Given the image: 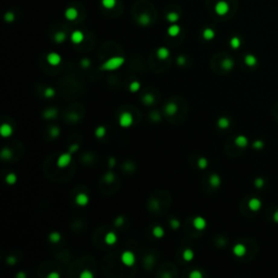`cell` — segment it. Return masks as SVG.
Returning <instances> with one entry per match:
<instances>
[{"label":"cell","instance_id":"49","mask_svg":"<svg viewBox=\"0 0 278 278\" xmlns=\"http://www.w3.org/2000/svg\"><path fill=\"white\" fill-rule=\"evenodd\" d=\"M79 146L76 143V145H72V146L69 148V152H71V153H73V152H76L77 150H78Z\"/></svg>","mask_w":278,"mask_h":278},{"label":"cell","instance_id":"57","mask_svg":"<svg viewBox=\"0 0 278 278\" xmlns=\"http://www.w3.org/2000/svg\"><path fill=\"white\" fill-rule=\"evenodd\" d=\"M16 277H26V275H25V274H22L21 273V274H18V275H16Z\"/></svg>","mask_w":278,"mask_h":278},{"label":"cell","instance_id":"12","mask_svg":"<svg viewBox=\"0 0 278 278\" xmlns=\"http://www.w3.org/2000/svg\"><path fill=\"white\" fill-rule=\"evenodd\" d=\"M232 252H234V254L235 255H237V257H243L244 254H246L247 252V249L246 247L243 246V244H241V243H237L235 247H234V249H232Z\"/></svg>","mask_w":278,"mask_h":278},{"label":"cell","instance_id":"46","mask_svg":"<svg viewBox=\"0 0 278 278\" xmlns=\"http://www.w3.org/2000/svg\"><path fill=\"white\" fill-rule=\"evenodd\" d=\"M177 64L178 65H185L186 64V58L184 56H179L177 58Z\"/></svg>","mask_w":278,"mask_h":278},{"label":"cell","instance_id":"11","mask_svg":"<svg viewBox=\"0 0 278 278\" xmlns=\"http://www.w3.org/2000/svg\"><path fill=\"white\" fill-rule=\"evenodd\" d=\"M12 133H13V128H12L11 125L3 124L0 127V134H1L2 137H10L12 135Z\"/></svg>","mask_w":278,"mask_h":278},{"label":"cell","instance_id":"2","mask_svg":"<svg viewBox=\"0 0 278 278\" xmlns=\"http://www.w3.org/2000/svg\"><path fill=\"white\" fill-rule=\"evenodd\" d=\"M121 261H122V263L124 265H126V266H133L136 262V257L133 251L126 250V251H124L122 253Z\"/></svg>","mask_w":278,"mask_h":278},{"label":"cell","instance_id":"15","mask_svg":"<svg viewBox=\"0 0 278 278\" xmlns=\"http://www.w3.org/2000/svg\"><path fill=\"white\" fill-rule=\"evenodd\" d=\"M157 56H158V58L161 60L168 59V58L170 57V50H168V48H165V47H160L157 51Z\"/></svg>","mask_w":278,"mask_h":278},{"label":"cell","instance_id":"16","mask_svg":"<svg viewBox=\"0 0 278 278\" xmlns=\"http://www.w3.org/2000/svg\"><path fill=\"white\" fill-rule=\"evenodd\" d=\"M57 115H58V110L54 108L47 109L46 111H43V116L45 119H54Z\"/></svg>","mask_w":278,"mask_h":278},{"label":"cell","instance_id":"55","mask_svg":"<svg viewBox=\"0 0 278 278\" xmlns=\"http://www.w3.org/2000/svg\"><path fill=\"white\" fill-rule=\"evenodd\" d=\"M152 119L157 120V121H160V120H161V117H160V115L157 113V115H155V114H153V115H152Z\"/></svg>","mask_w":278,"mask_h":278},{"label":"cell","instance_id":"50","mask_svg":"<svg viewBox=\"0 0 278 278\" xmlns=\"http://www.w3.org/2000/svg\"><path fill=\"white\" fill-rule=\"evenodd\" d=\"M253 147H254L255 149H261V148H263V142H262V141H260V140L255 141V142L253 143Z\"/></svg>","mask_w":278,"mask_h":278},{"label":"cell","instance_id":"8","mask_svg":"<svg viewBox=\"0 0 278 278\" xmlns=\"http://www.w3.org/2000/svg\"><path fill=\"white\" fill-rule=\"evenodd\" d=\"M116 241H117V236H116L115 232H109L104 237V242L108 244V246H113L115 244Z\"/></svg>","mask_w":278,"mask_h":278},{"label":"cell","instance_id":"3","mask_svg":"<svg viewBox=\"0 0 278 278\" xmlns=\"http://www.w3.org/2000/svg\"><path fill=\"white\" fill-rule=\"evenodd\" d=\"M71 161H72V155H71V152H65V153L61 154V155L58 158L57 166L59 168H68L69 165H70Z\"/></svg>","mask_w":278,"mask_h":278},{"label":"cell","instance_id":"40","mask_svg":"<svg viewBox=\"0 0 278 278\" xmlns=\"http://www.w3.org/2000/svg\"><path fill=\"white\" fill-rule=\"evenodd\" d=\"M230 46L234 49L239 48V46H240V39L238 37H232V39H230Z\"/></svg>","mask_w":278,"mask_h":278},{"label":"cell","instance_id":"14","mask_svg":"<svg viewBox=\"0 0 278 278\" xmlns=\"http://www.w3.org/2000/svg\"><path fill=\"white\" fill-rule=\"evenodd\" d=\"M65 18L68 20H70V21H73V20H75L76 18H77V15H78V12H77V10H76L75 8H68L66 10H65Z\"/></svg>","mask_w":278,"mask_h":278},{"label":"cell","instance_id":"17","mask_svg":"<svg viewBox=\"0 0 278 278\" xmlns=\"http://www.w3.org/2000/svg\"><path fill=\"white\" fill-rule=\"evenodd\" d=\"M209 183L213 188H216L221 185V177H219L217 174H212L210 176V179H209Z\"/></svg>","mask_w":278,"mask_h":278},{"label":"cell","instance_id":"28","mask_svg":"<svg viewBox=\"0 0 278 278\" xmlns=\"http://www.w3.org/2000/svg\"><path fill=\"white\" fill-rule=\"evenodd\" d=\"M16 179H18V177L14 173H9L5 176V183L8 185H14L16 183Z\"/></svg>","mask_w":278,"mask_h":278},{"label":"cell","instance_id":"25","mask_svg":"<svg viewBox=\"0 0 278 278\" xmlns=\"http://www.w3.org/2000/svg\"><path fill=\"white\" fill-rule=\"evenodd\" d=\"M232 66H234V62H232V59H225L223 60V62H222V68L224 69V70L226 71H229L232 69Z\"/></svg>","mask_w":278,"mask_h":278},{"label":"cell","instance_id":"41","mask_svg":"<svg viewBox=\"0 0 278 278\" xmlns=\"http://www.w3.org/2000/svg\"><path fill=\"white\" fill-rule=\"evenodd\" d=\"M170 225H171V227H172L173 229H177V228H179V226H181V223H179L178 219H172L170 221Z\"/></svg>","mask_w":278,"mask_h":278},{"label":"cell","instance_id":"23","mask_svg":"<svg viewBox=\"0 0 278 278\" xmlns=\"http://www.w3.org/2000/svg\"><path fill=\"white\" fill-rule=\"evenodd\" d=\"M202 36L204 39H206V40H211V39H213L214 38L215 33H214V30H212V28H205V30H203Z\"/></svg>","mask_w":278,"mask_h":278},{"label":"cell","instance_id":"36","mask_svg":"<svg viewBox=\"0 0 278 278\" xmlns=\"http://www.w3.org/2000/svg\"><path fill=\"white\" fill-rule=\"evenodd\" d=\"M11 157H12V151H11L10 149L5 148L1 151V158H2L3 160H9V159H11Z\"/></svg>","mask_w":278,"mask_h":278},{"label":"cell","instance_id":"56","mask_svg":"<svg viewBox=\"0 0 278 278\" xmlns=\"http://www.w3.org/2000/svg\"><path fill=\"white\" fill-rule=\"evenodd\" d=\"M274 221L277 222V223H278V211L276 212L275 214H274Z\"/></svg>","mask_w":278,"mask_h":278},{"label":"cell","instance_id":"10","mask_svg":"<svg viewBox=\"0 0 278 278\" xmlns=\"http://www.w3.org/2000/svg\"><path fill=\"white\" fill-rule=\"evenodd\" d=\"M71 40L73 41L74 43H81V41L84 40V34L81 30H74L71 35Z\"/></svg>","mask_w":278,"mask_h":278},{"label":"cell","instance_id":"9","mask_svg":"<svg viewBox=\"0 0 278 278\" xmlns=\"http://www.w3.org/2000/svg\"><path fill=\"white\" fill-rule=\"evenodd\" d=\"M75 202L77 205L84 206V205H86L87 203L89 202V198H88V196L85 193H78L75 197Z\"/></svg>","mask_w":278,"mask_h":278},{"label":"cell","instance_id":"29","mask_svg":"<svg viewBox=\"0 0 278 278\" xmlns=\"http://www.w3.org/2000/svg\"><path fill=\"white\" fill-rule=\"evenodd\" d=\"M65 39H66V34H65L64 32H58L57 34L54 35V40L58 43H63Z\"/></svg>","mask_w":278,"mask_h":278},{"label":"cell","instance_id":"5","mask_svg":"<svg viewBox=\"0 0 278 278\" xmlns=\"http://www.w3.org/2000/svg\"><path fill=\"white\" fill-rule=\"evenodd\" d=\"M229 10V5L226 1H219L215 5V12L219 15H225Z\"/></svg>","mask_w":278,"mask_h":278},{"label":"cell","instance_id":"51","mask_svg":"<svg viewBox=\"0 0 278 278\" xmlns=\"http://www.w3.org/2000/svg\"><path fill=\"white\" fill-rule=\"evenodd\" d=\"M15 262H16V260H15V257H9L8 259H7V263L10 265L15 264Z\"/></svg>","mask_w":278,"mask_h":278},{"label":"cell","instance_id":"48","mask_svg":"<svg viewBox=\"0 0 278 278\" xmlns=\"http://www.w3.org/2000/svg\"><path fill=\"white\" fill-rule=\"evenodd\" d=\"M81 64L83 68H88V66L90 65V61L88 59H83L81 61Z\"/></svg>","mask_w":278,"mask_h":278},{"label":"cell","instance_id":"19","mask_svg":"<svg viewBox=\"0 0 278 278\" xmlns=\"http://www.w3.org/2000/svg\"><path fill=\"white\" fill-rule=\"evenodd\" d=\"M179 33H181V27H179L178 25H176L175 23H174L173 25H171V26L168 27V34L170 36H172V37L177 36Z\"/></svg>","mask_w":278,"mask_h":278},{"label":"cell","instance_id":"30","mask_svg":"<svg viewBox=\"0 0 278 278\" xmlns=\"http://www.w3.org/2000/svg\"><path fill=\"white\" fill-rule=\"evenodd\" d=\"M244 62H246V64L249 65V66H253V65L257 64V59H255V57H253L252 54H248V56H246V58H244Z\"/></svg>","mask_w":278,"mask_h":278},{"label":"cell","instance_id":"6","mask_svg":"<svg viewBox=\"0 0 278 278\" xmlns=\"http://www.w3.org/2000/svg\"><path fill=\"white\" fill-rule=\"evenodd\" d=\"M47 62L50 65H52V66H57L61 63V57L57 52H50L47 56Z\"/></svg>","mask_w":278,"mask_h":278},{"label":"cell","instance_id":"21","mask_svg":"<svg viewBox=\"0 0 278 278\" xmlns=\"http://www.w3.org/2000/svg\"><path fill=\"white\" fill-rule=\"evenodd\" d=\"M138 22H139V24H140V25H142V26H146V25L150 24L151 19H150V16H149L148 14L142 13V14H140V16H139Z\"/></svg>","mask_w":278,"mask_h":278},{"label":"cell","instance_id":"4","mask_svg":"<svg viewBox=\"0 0 278 278\" xmlns=\"http://www.w3.org/2000/svg\"><path fill=\"white\" fill-rule=\"evenodd\" d=\"M134 122V117L129 112H123L119 117V123L122 127H129Z\"/></svg>","mask_w":278,"mask_h":278},{"label":"cell","instance_id":"20","mask_svg":"<svg viewBox=\"0 0 278 278\" xmlns=\"http://www.w3.org/2000/svg\"><path fill=\"white\" fill-rule=\"evenodd\" d=\"M235 142L238 147H240V148H244V147L248 145V139H247V137H244V136L240 135V136H238V137L235 139Z\"/></svg>","mask_w":278,"mask_h":278},{"label":"cell","instance_id":"22","mask_svg":"<svg viewBox=\"0 0 278 278\" xmlns=\"http://www.w3.org/2000/svg\"><path fill=\"white\" fill-rule=\"evenodd\" d=\"M152 235L154 236L155 238H162L163 236H164V229H163V227L161 226H155L152 229Z\"/></svg>","mask_w":278,"mask_h":278},{"label":"cell","instance_id":"31","mask_svg":"<svg viewBox=\"0 0 278 278\" xmlns=\"http://www.w3.org/2000/svg\"><path fill=\"white\" fill-rule=\"evenodd\" d=\"M142 101H143V103H145V104L151 105L152 103L154 102V96H153V94H145V96H143V98H142Z\"/></svg>","mask_w":278,"mask_h":278},{"label":"cell","instance_id":"1","mask_svg":"<svg viewBox=\"0 0 278 278\" xmlns=\"http://www.w3.org/2000/svg\"><path fill=\"white\" fill-rule=\"evenodd\" d=\"M125 59L122 57H113L110 58L105 61L104 63H102V65L100 66V70L101 71H115L119 68H121L122 65L124 64Z\"/></svg>","mask_w":278,"mask_h":278},{"label":"cell","instance_id":"26","mask_svg":"<svg viewBox=\"0 0 278 278\" xmlns=\"http://www.w3.org/2000/svg\"><path fill=\"white\" fill-rule=\"evenodd\" d=\"M105 134H107V129H105L104 126H98L97 128H96V130H94V135L98 138L104 137Z\"/></svg>","mask_w":278,"mask_h":278},{"label":"cell","instance_id":"33","mask_svg":"<svg viewBox=\"0 0 278 278\" xmlns=\"http://www.w3.org/2000/svg\"><path fill=\"white\" fill-rule=\"evenodd\" d=\"M229 120L227 119V117H221V119L217 121V125H219V127H221V128H227V127L229 126Z\"/></svg>","mask_w":278,"mask_h":278},{"label":"cell","instance_id":"34","mask_svg":"<svg viewBox=\"0 0 278 278\" xmlns=\"http://www.w3.org/2000/svg\"><path fill=\"white\" fill-rule=\"evenodd\" d=\"M60 239H61V235L57 232H51V234L49 235V240L51 241V242H59Z\"/></svg>","mask_w":278,"mask_h":278},{"label":"cell","instance_id":"45","mask_svg":"<svg viewBox=\"0 0 278 278\" xmlns=\"http://www.w3.org/2000/svg\"><path fill=\"white\" fill-rule=\"evenodd\" d=\"M104 179L107 183H112V181H114V175L112 173H108L104 176Z\"/></svg>","mask_w":278,"mask_h":278},{"label":"cell","instance_id":"54","mask_svg":"<svg viewBox=\"0 0 278 278\" xmlns=\"http://www.w3.org/2000/svg\"><path fill=\"white\" fill-rule=\"evenodd\" d=\"M109 164H110V168H114V166H115V159H114V158H111L110 161H109Z\"/></svg>","mask_w":278,"mask_h":278},{"label":"cell","instance_id":"24","mask_svg":"<svg viewBox=\"0 0 278 278\" xmlns=\"http://www.w3.org/2000/svg\"><path fill=\"white\" fill-rule=\"evenodd\" d=\"M193 257H194V253L191 249H186V250L183 252V257H184V260L186 262H190V261L193 259Z\"/></svg>","mask_w":278,"mask_h":278},{"label":"cell","instance_id":"18","mask_svg":"<svg viewBox=\"0 0 278 278\" xmlns=\"http://www.w3.org/2000/svg\"><path fill=\"white\" fill-rule=\"evenodd\" d=\"M261 205H262V203L257 198H253V199H251L249 201V208L251 209L252 211H259Z\"/></svg>","mask_w":278,"mask_h":278},{"label":"cell","instance_id":"39","mask_svg":"<svg viewBox=\"0 0 278 278\" xmlns=\"http://www.w3.org/2000/svg\"><path fill=\"white\" fill-rule=\"evenodd\" d=\"M49 134L51 137H58L60 135V129L58 126H52L50 127V130H49Z\"/></svg>","mask_w":278,"mask_h":278},{"label":"cell","instance_id":"53","mask_svg":"<svg viewBox=\"0 0 278 278\" xmlns=\"http://www.w3.org/2000/svg\"><path fill=\"white\" fill-rule=\"evenodd\" d=\"M59 277H60L59 274H58V273H54V272H53V273H50V274L48 275V278H59Z\"/></svg>","mask_w":278,"mask_h":278},{"label":"cell","instance_id":"47","mask_svg":"<svg viewBox=\"0 0 278 278\" xmlns=\"http://www.w3.org/2000/svg\"><path fill=\"white\" fill-rule=\"evenodd\" d=\"M123 223H124V217L123 216H119V217H116L115 219V225L117 227L119 226H122L123 225Z\"/></svg>","mask_w":278,"mask_h":278},{"label":"cell","instance_id":"32","mask_svg":"<svg viewBox=\"0 0 278 278\" xmlns=\"http://www.w3.org/2000/svg\"><path fill=\"white\" fill-rule=\"evenodd\" d=\"M101 3L105 9H112L115 7L116 0H101Z\"/></svg>","mask_w":278,"mask_h":278},{"label":"cell","instance_id":"52","mask_svg":"<svg viewBox=\"0 0 278 278\" xmlns=\"http://www.w3.org/2000/svg\"><path fill=\"white\" fill-rule=\"evenodd\" d=\"M255 186L257 187H262L263 186V179L262 178H257L255 181Z\"/></svg>","mask_w":278,"mask_h":278},{"label":"cell","instance_id":"37","mask_svg":"<svg viewBox=\"0 0 278 278\" xmlns=\"http://www.w3.org/2000/svg\"><path fill=\"white\" fill-rule=\"evenodd\" d=\"M140 88V83L139 81H133L129 84V90L132 92H136Z\"/></svg>","mask_w":278,"mask_h":278},{"label":"cell","instance_id":"35","mask_svg":"<svg viewBox=\"0 0 278 278\" xmlns=\"http://www.w3.org/2000/svg\"><path fill=\"white\" fill-rule=\"evenodd\" d=\"M206 166H208V160L205 158H200L198 160V168L200 170H204V168H206Z\"/></svg>","mask_w":278,"mask_h":278},{"label":"cell","instance_id":"13","mask_svg":"<svg viewBox=\"0 0 278 278\" xmlns=\"http://www.w3.org/2000/svg\"><path fill=\"white\" fill-rule=\"evenodd\" d=\"M164 110H165V112H166L168 115H174L175 113H177V111H178V107H177L176 103L170 102V103H168V104L165 105Z\"/></svg>","mask_w":278,"mask_h":278},{"label":"cell","instance_id":"44","mask_svg":"<svg viewBox=\"0 0 278 278\" xmlns=\"http://www.w3.org/2000/svg\"><path fill=\"white\" fill-rule=\"evenodd\" d=\"M92 277H94V275H92L91 272L88 270H83L81 273V278H92Z\"/></svg>","mask_w":278,"mask_h":278},{"label":"cell","instance_id":"38","mask_svg":"<svg viewBox=\"0 0 278 278\" xmlns=\"http://www.w3.org/2000/svg\"><path fill=\"white\" fill-rule=\"evenodd\" d=\"M45 97L46 98H52L54 97V94H56V91H54L53 88H51V87H47L46 89H45Z\"/></svg>","mask_w":278,"mask_h":278},{"label":"cell","instance_id":"43","mask_svg":"<svg viewBox=\"0 0 278 278\" xmlns=\"http://www.w3.org/2000/svg\"><path fill=\"white\" fill-rule=\"evenodd\" d=\"M189 277L190 278H202L203 274L200 272V270H193L191 273L189 274Z\"/></svg>","mask_w":278,"mask_h":278},{"label":"cell","instance_id":"27","mask_svg":"<svg viewBox=\"0 0 278 278\" xmlns=\"http://www.w3.org/2000/svg\"><path fill=\"white\" fill-rule=\"evenodd\" d=\"M166 19H168V22H171V23H176V22L179 20V14L176 13V12H170V13H168V15H166Z\"/></svg>","mask_w":278,"mask_h":278},{"label":"cell","instance_id":"7","mask_svg":"<svg viewBox=\"0 0 278 278\" xmlns=\"http://www.w3.org/2000/svg\"><path fill=\"white\" fill-rule=\"evenodd\" d=\"M192 225L197 230H203L206 227V221L201 216H197L192 221Z\"/></svg>","mask_w":278,"mask_h":278},{"label":"cell","instance_id":"42","mask_svg":"<svg viewBox=\"0 0 278 278\" xmlns=\"http://www.w3.org/2000/svg\"><path fill=\"white\" fill-rule=\"evenodd\" d=\"M5 20L7 22H9V23H11V22L14 21V13L13 12H11V11H9V12H7L5 15Z\"/></svg>","mask_w":278,"mask_h":278}]
</instances>
